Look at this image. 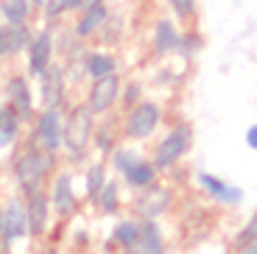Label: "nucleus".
<instances>
[{
  "mask_svg": "<svg viewBox=\"0 0 257 254\" xmlns=\"http://www.w3.org/2000/svg\"><path fill=\"white\" fill-rule=\"evenodd\" d=\"M95 134V112L87 103L73 106L67 120H64V132H62V148H67L73 159H81L90 151V140Z\"/></svg>",
  "mask_w": 257,
  "mask_h": 254,
  "instance_id": "1",
  "label": "nucleus"
},
{
  "mask_svg": "<svg viewBox=\"0 0 257 254\" xmlns=\"http://www.w3.org/2000/svg\"><path fill=\"white\" fill-rule=\"evenodd\" d=\"M53 162H56L53 151H45V148H39V146H31L28 151H23L14 159V179H17V184L23 187L26 196L34 190H42V182L51 173Z\"/></svg>",
  "mask_w": 257,
  "mask_h": 254,
  "instance_id": "2",
  "label": "nucleus"
},
{
  "mask_svg": "<svg viewBox=\"0 0 257 254\" xmlns=\"http://www.w3.org/2000/svg\"><path fill=\"white\" fill-rule=\"evenodd\" d=\"M190 140H193V132L190 126H176L174 132L168 134L165 140L157 146L154 151V168L160 171V168H168V165H174V162H179L182 157H185V151L190 148Z\"/></svg>",
  "mask_w": 257,
  "mask_h": 254,
  "instance_id": "3",
  "label": "nucleus"
},
{
  "mask_svg": "<svg viewBox=\"0 0 257 254\" xmlns=\"http://www.w3.org/2000/svg\"><path fill=\"white\" fill-rule=\"evenodd\" d=\"M53 53H56V37H53L51 26L34 34L31 45H28V73L31 76H42L53 64Z\"/></svg>",
  "mask_w": 257,
  "mask_h": 254,
  "instance_id": "4",
  "label": "nucleus"
},
{
  "mask_svg": "<svg viewBox=\"0 0 257 254\" xmlns=\"http://www.w3.org/2000/svg\"><path fill=\"white\" fill-rule=\"evenodd\" d=\"M62 132H64L62 112L59 109H45L37 117V126H34V146L56 154L62 148Z\"/></svg>",
  "mask_w": 257,
  "mask_h": 254,
  "instance_id": "5",
  "label": "nucleus"
},
{
  "mask_svg": "<svg viewBox=\"0 0 257 254\" xmlns=\"http://www.w3.org/2000/svg\"><path fill=\"white\" fill-rule=\"evenodd\" d=\"M120 98V76L117 73H109V76L92 78L90 95H87V106L95 114H103L115 106V101Z\"/></svg>",
  "mask_w": 257,
  "mask_h": 254,
  "instance_id": "6",
  "label": "nucleus"
},
{
  "mask_svg": "<svg viewBox=\"0 0 257 254\" xmlns=\"http://www.w3.org/2000/svg\"><path fill=\"white\" fill-rule=\"evenodd\" d=\"M28 235V215H26V201L23 198H9L3 207V248H9L14 240Z\"/></svg>",
  "mask_w": 257,
  "mask_h": 254,
  "instance_id": "7",
  "label": "nucleus"
},
{
  "mask_svg": "<svg viewBox=\"0 0 257 254\" xmlns=\"http://www.w3.org/2000/svg\"><path fill=\"white\" fill-rule=\"evenodd\" d=\"M34 31L28 23H3L0 26V59H12L17 53L28 51Z\"/></svg>",
  "mask_w": 257,
  "mask_h": 254,
  "instance_id": "8",
  "label": "nucleus"
},
{
  "mask_svg": "<svg viewBox=\"0 0 257 254\" xmlns=\"http://www.w3.org/2000/svg\"><path fill=\"white\" fill-rule=\"evenodd\" d=\"M157 123H160V106L148 101L137 103V106H132V112L126 117V137L143 140V137H148L157 129Z\"/></svg>",
  "mask_w": 257,
  "mask_h": 254,
  "instance_id": "9",
  "label": "nucleus"
},
{
  "mask_svg": "<svg viewBox=\"0 0 257 254\" xmlns=\"http://www.w3.org/2000/svg\"><path fill=\"white\" fill-rule=\"evenodd\" d=\"M26 215H28V235L31 237H45L48 221H51V198L45 196V190L28 193Z\"/></svg>",
  "mask_w": 257,
  "mask_h": 254,
  "instance_id": "10",
  "label": "nucleus"
},
{
  "mask_svg": "<svg viewBox=\"0 0 257 254\" xmlns=\"http://www.w3.org/2000/svg\"><path fill=\"white\" fill-rule=\"evenodd\" d=\"M39 89H42V106L45 109H62L64 106V64L53 62L42 76H39Z\"/></svg>",
  "mask_w": 257,
  "mask_h": 254,
  "instance_id": "11",
  "label": "nucleus"
},
{
  "mask_svg": "<svg viewBox=\"0 0 257 254\" xmlns=\"http://www.w3.org/2000/svg\"><path fill=\"white\" fill-rule=\"evenodd\" d=\"M6 98H9V106L20 114V120H31L34 117V95H31V87H28V78L26 76H12L6 81Z\"/></svg>",
  "mask_w": 257,
  "mask_h": 254,
  "instance_id": "12",
  "label": "nucleus"
},
{
  "mask_svg": "<svg viewBox=\"0 0 257 254\" xmlns=\"http://www.w3.org/2000/svg\"><path fill=\"white\" fill-rule=\"evenodd\" d=\"M135 207H137V212H140L143 218L162 215V212L171 207V190H168V187H160V184H148L146 190L137 196Z\"/></svg>",
  "mask_w": 257,
  "mask_h": 254,
  "instance_id": "13",
  "label": "nucleus"
},
{
  "mask_svg": "<svg viewBox=\"0 0 257 254\" xmlns=\"http://www.w3.org/2000/svg\"><path fill=\"white\" fill-rule=\"evenodd\" d=\"M126 251L128 254H162V232L154 223V218H146L140 223V235Z\"/></svg>",
  "mask_w": 257,
  "mask_h": 254,
  "instance_id": "14",
  "label": "nucleus"
},
{
  "mask_svg": "<svg viewBox=\"0 0 257 254\" xmlns=\"http://www.w3.org/2000/svg\"><path fill=\"white\" fill-rule=\"evenodd\" d=\"M51 204L62 218H70L76 212V193H73L70 173H59L56 184H53V193H51Z\"/></svg>",
  "mask_w": 257,
  "mask_h": 254,
  "instance_id": "15",
  "label": "nucleus"
},
{
  "mask_svg": "<svg viewBox=\"0 0 257 254\" xmlns=\"http://www.w3.org/2000/svg\"><path fill=\"white\" fill-rule=\"evenodd\" d=\"M106 17H109V6L106 3H98V6L87 9V12H78V20H76V26H73V31H76L78 39H87L95 37V31L106 23Z\"/></svg>",
  "mask_w": 257,
  "mask_h": 254,
  "instance_id": "16",
  "label": "nucleus"
},
{
  "mask_svg": "<svg viewBox=\"0 0 257 254\" xmlns=\"http://www.w3.org/2000/svg\"><path fill=\"white\" fill-rule=\"evenodd\" d=\"M81 67H84V76L101 78V76H109V73H117V59L106 51H84Z\"/></svg>",
  "mask_w": 257,
  "mask_h": 254,
  "instance_id": "17",
  "label": "nucleus"
},
{
  "mask_svg": "<svg viewBox=\"0 0 257 254\" xmlns=\"http://www.w3.org/2000/svg\"><path fill=\"white\" fill-rule=\"evenodd\" d=\"M199 184H201V190H207L212 198H218V201H224V204H238L240 198H243L240 187H232V184L221 182V179L212 176V173H199Z\"/></svg>",
  "mask_w": 257,
  "mask_h": 254,
  "instance_id": "18",
  "label": "nucleus"
},
{
  "mask_svg": "<svg viewBox=\"0 0 257 254\" xmlns=\"http://www.w3.org/2000/svg\"><path fill=\"white\" fill-rule=\"evenodd\" d=\"M179 42H182V34L176 31V26L171 20H160L154 28V51L160 53H174L179 51Z\"/></svg>",
  "mask_w": 257,
  "mask_h": 254,
  "instance_id": "19",
  "label": "nucleus"
},
{
  "mask_svg": "<svg viewBox=\"0 0 257 254\" xmlns=\"http://www.w3.org/2000/svg\"><path fill=\"white\" fill-rule=\"evenodd\" d=\"M34 12L37 9H34L31 0H0L3 23H31Z\"/></svg>",
  "mask_w": 257,
  "mask_h": 254,
  "instance_id": "20",
  "label": "nucleus"
},
{
  "mask_svg": "<svg viewBox=\"0 0 257 254\" xmlns=\"http://www.w3.org/2000/svg\"><path fill=\"white\" fill-rule=\"evenodd\" d=\"M154 173H157V168L151 165V162H132V165L123 171V176H126V182L132 184V187H148V184L154 182Z\"/></svg>",
  "mask_w": 257,
  "mask_h": 254,
  "instance_id": "21",
  "label": "nucleus"
},
{
  "mask_svg": "<svg viewBox=\"0 0 257 254\" xmlns=\"http://www.w3.org/2000/svg\"><path fill=\"white\" fill-rule=\"evenodd\" d=\"M20 114L14 112L12 106H0V146H9V143L17 137V132H20Z\"/></svg>",
  "mask_w": 257,
  "mask_h": 254,
  "instance_id": "22",
  "label": "nucleus"
},
{
  "mask_svg": "<svg viewBox=\"0 0 257 254\" xmlns=\"http://www.w3.org/2000/svg\"><path fill=\"white\" fill-rule=\"evenodd\" d=\"M95 207L101 212H106V215H115L117 207H120V187H117V182H106V184H103L101 196L95 198Z\"/></svg>",
  "mask_w": 257,
  "mask_h": 254,
  "instance_id": "23",
  "label": "nucleus"
},
{
  "mask_svg": "<svg viewBox=\"0 0 257 254\" xmlns=\"http://www.w3.org/2000/svg\"><path fill=\"white\" fill-rule=\"evenodd\" d=\"M95 34H101V37H98V42H101V45H117L123 39V23H120V17L109 12L106 23H103Z\"/></svg>",
  "mask_w": 257,
  "mask_h": 254,
  "instance_id": "24",
  "label": "nucleus"
},
{
  "mask_svg": "<svg viewBox=\"0 0 257 254\" xmlns=\"http://www.w3.org/2000/svg\"><path fill=\"white\" fill-rule=\"evenodd\" d=\"M103 184H106V168H103L101 162H95V165H90V171H87V198H90L92 204L101 196Z\"/></svg>",
  "mask_w": 257,
  "mask_h": 254,
  "instance_id": "25",
  "label": "nucleus"
},
{
  "mask_svg": "<svg viewBox=\"0 0 257 254\" xmlns=\"http://www.w3.org/2000/svg\"><path fill=\"white\" fill-rule=\"evenodd\" d=\"M137 235H140V223H132V221H126V223H117V229L112 232V240H115L117 246L128 248L132 243L137 240Z\"/></svg>",
  "mask_w": 257,
  "mask_h": 254,
  "instance_id": "26",
  "label": "nucleus"
},
{
  "mask_svg": "<svg viewBox=\"0 0 257 254\" xmlns=\"http://www.w3.org/2000/svg\"><path fill=\"white\" fill-rule=\"evenodd\" d=\"M42 12H45L48 23H56V20H62L64 14H70V0H48Z\"/></svg>",
  "mask_w": 257,
  "mask_h": 254,
  "instance_id": "27",
  "label": "nucleus"
},
{
  "mask_svg": "<svg viewBox=\"0 0 257 254\" xmlns=\"http://www.w3.org/2000/svg\"><path fill=\"white\" fill-rule=\"evenodd\" d=\"M92 137H95V146H98L101 154H109L112 148H115V134L109 137V126H101V132L92 134Z\"/></svg>",
  "mask_w": 257,
  "mask_h": 254,
  "instance_id": "28",
  "label": "nucleus"
},
{
  "mask_svg": "<svg viewBox=\"0 0 257 254\" xmlns=\"http://www.w3.org/2000/svg\"><path fill=\"white\" fill-rule=\"evenodd\" d=\"M174 12L179 14V20H193L196 17V0H171Z\"/></svg>",
  "mask_w": 257,
  "mask_h": 254,
  "instance_id": "29",
  "label": "nucleus"
},
{
  "mask_svg": "<svg viewBox=\"0 0 257 254\" xmlns=\"http://www.w3.org/2000/svg\"><path fill=\"white\" fill-rule=\"evenodd\" d=\"M132 162H137V154H135V151H115V157H112V165H115V171H126Z\"/></svg>",
  "mask_w": 257,
  "mask_h": 254,
  "instance_id": "30",
  "label": "nucleus"
},
{
  "mask_svg": "<svg viewBox=\"0 0 257 254\" xmlns=\"http://www.w3.org/2000/svg\"><path fill=\"white\" fill-rule=\"evenodd\" d=\"M254 240H257V212H254V218L246 223L243 232L238 235V246H246V243H254Z\"/></svg>",
  "mask_w": 257,
  "mask_h": 254,
  "instance_id": "31",
  "label": "nucleus"
},
{
  "mask_svg": "<svg viewBox=\"0 0 257 254\" xmlns=\"http://www.w3.org/2000/svg\"><path fill=\"white\" fill-rule=\"evenodd\" d=\"M140 98V84H128L126 92H123V101L128 103V106H135V101Z\"/></svg>",
  "mask_w": 257,
  "mask_h": 254,
  "instance_id": "32",
  "label": "nucleus"
},
{
  "mask_svg": "<svg viewBox=\"0 0 257 254\" xmlns=\"http://www.w3.org/2000/svg\"><path fill=\"white\" fill-rule=\"evenodd\" d=\"M246 146L254 148V151H257V123H254V126L246 129Z\"/></svg>",
  "mask_w": 257,
  "mask_h": 254,
  "instance_id": "33",
  "label": "nucleus"
},
{
  "mask_svg": "<svg viewBox=\"0 0 257 254\" xmlns=\"http://www.w3.org/2000/svg\"><path fill=\"white\" fill-rule=\"evenodd\" d=\"M98 3H106V0H84V3H81V12H87V9L98 6Z\"/></svg>",
  "mask_w": 257,
  "mask_h": 254,
  "instance_id": "34",
  "label": "nucleus"
},
{
  "mask_svg": "<svg viewBox=\"0 0 257 254\" xmlns=\"http://www.w3.org/2000/svg\"><path fill=\"white\" fill-rule=\"evenodd\" d=\"M31 3H34V9H45L48 0H31Z\"/></svg>",
  "mask_w": 257,
  "mask_h": 254,
  "instance_id": "35",
  "label": "nucleus"
},
{
  "mask_svg": "<svg viewBox=\"0 0 257 254\" xmlns=\"http://www.w3.org/2000/svg\"><path fill=\"white\" fill-rule=\"evenodd\" d=\"M0 235H3V210H0Z\"/></svg>",
  "mask_w": 257,
  "mask_h": 254,
  "instance_id": "36",
  "label": "nucleus"
},
{
  "mask_svg": "<svg viewBox=\"0 0 257 254\" xmlns=\"http://www.w3.org/2000/svg\"><path fill=\"white\" fill-rule=\"evenodd\" d=\"M45 254H59V251H56V248H48V251H45Z\"/></svg>",
  "mask_w": 257,
  "mask_h": 254,
  "instance_id": "37",
  "label": "nucleus"
},
{
  "mask_svg": "<svg viewBox=\"0 0 257 254\" xmlns=\"http://www.w3.org/2000/svg\"><path fill=\"white\" fill-rule=\"evenodd\" d=\"M251 254H257V240H254V248H251Z\"/></svg>",
  "mask_w": 257,
  "mask_h": 254,
  "instance_id": "38",
  "label": "nucleus"
},
{
  "mask_svg": "<svg viewBox=\"0 0 257 254\" xmlns=\"http://www.w3.org/2000/svg\"><path fill=\"white\" fill-rule=\"evenodd\" d=\"M246 254H251V251H246Z\"/></svg>",
  "mask_w": 257,
  "mask_h": 254,
  "instance_id": "39",
  "label": "nucleus"
}]
</instances>
